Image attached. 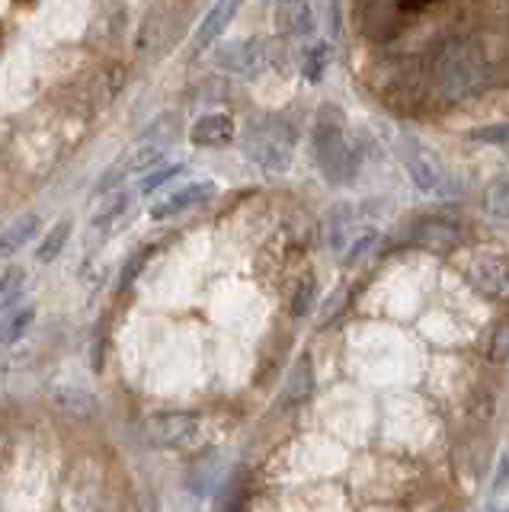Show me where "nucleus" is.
<instances>
[{
    "label": "nucleus",
    "instance_id": "9b49d317",
    "mask_svg": "<svg viewBox=\"0 0 509 512\" xmlns=\"http://www.w3.org/2000/svg\"><path fill=\"white\" fill-rule=\"evenodd\" d=\"M244 0H215L209 7V13L202 16V23L196 26L193 32V52H205V48H212L221 36L228 32V26L234 23V16L241 13Z\"/></svg>",
    "mask_w": 509,
    "mask_h": 512
},
{
    "label": "nucleus",
    "instance_id": "aec40b11",
    "mask_svg": "<svg viewBox=\"0 0 509 512\" xmlns=\"http://www.w3.org/2000/svg\"><path fill=\"white\" fill-rule=\"evenodd\" d=\"M68 237H71V221L68 218L55 221L52 228H49V234L42 237V244L36 250V260L39 263H55L58 256H61V250L68 247Z\"/></svg>",
    "mask_w": 509,
    "mask_h": 512
},
{
    "label": "nucleus",
    "instance_id": "7c9ffc66",
    "mask_svg": "<svg viewBox=\"0 0 509 512\" xmlns=\"http://www.w3.org/2000/svg\"><path fill=\"white\" fill-rule=\"evenodd\" d=\"M145 260H148V247H145V250H141V253L135 256V260H132L129 266H125V269H122V288H125V285H129L132 279H135V272H138L141 266H145Z\"/></svg>",
    "mask_w": 509,
    "mask_h": 512
},
{
    "label": "nucleus",
    "instance_id": "412c9836",
    "mask_svg": "<svg viewBox=\"0 0 509 512\" xmlns=\"http://www.w3.org/2000/svg\"><path fill=\"white\" fill-rule=\"evenodd\" d=\"M484 208H487L490 218L509 221V173L497 176V180L487 186V192H484Z\"/></svg>",
    "mask_w": 509,
    "mask_h": 512
},
{
    "label": "nucleus",
    "instance_id": "2eb2a0df",
    "mask_svg": "<svg viewBox=\"0 0 509 512\" xmlns=\"http://www.w3.org/2000/svg\"><path fill=\"white\" fill-rule=\"evenodd\" d=\"M49 400H52L55 413L68 416V420H87V416L97 413V400H93V394H87L84 388H55Z\"/></svg>",
    "mask_w": 509,
    "mask_h": 512
},
{
    "label": "nucleus",
    "instance_id": "7ed1b4c3",
    "mask_svg": "<svg viewBox=\"0 0 509 512\" xmlns=\"http://www.w3.org/2000/svg\"><path fill=\"white\" fill-rule=\"evenodd\" d=\"M241 151L253 167L266 173H285L295 157V132L285 119H253L241 132Z\"/></svg>",
    "mask_w": 509,
    "mask_h": 512
},
{
    "label": "nucleus",
    "instance_id": "bb28decb",
    "mask_svg": "<svg viewBox=\"0 0 509 512\" xmlns=\"http://www.w3.org/2000/svg\"><path fill=\"white\" fill-rule=\"evenodd\" d=\"M487 362H493V365H506L509 362V317H503L500 324L493 327V333H490Z\"/></svg>",
    "mask_w": 509,
    "mask_h": 512
},
{
    "label": "nucleus",
    "instance_id": "9d476101",
    "mask_svg": "<svg viewBox=\"0 0 509 512\" xmlns=\"http://www.w3.org/2000/svg\"><path fill=\"white\" fill-rule=\"evenodd\" d=\"M189 144L193 148H205V151H218V148H228L237 138V122L228 116V112H205L199 116L186 132Z\"/></svg>",
    "mask_w": 509,
    "mask_h": 512
},
{
    "label": "nucleus",
    "instance_id": "a878e982",
    "mask_svg": "<svg viewBox=\"0 0 509 512\" xmlns=\"http://www.w3.org/2000/svg\"><path fill=\"white\" fill-rule=\"evenodd\" d=\"M471 141L477 144H490V148H506L509 144V119L506 122H487V125H477L468 132Z\"/></svg>",
    "mask_w": 509,
    "mask_h": 512
},
{
    "label": "nucleus",
    "instance_id": "c85d7f7f",
    "mask_svg": "<svg viewBox=\"0 0 509 512\" xmlns=\"http://www.w3.org/2000/svg\"><path fill=\"white\" fill-rule=\"evenodd\" d=\"M324 7V23L330 36H340V26H343V13H340V0H321Z\"/></svg>",
    "mask_w": 509,
    "mask_h": 512
},
{
    "label": "nucleus",
    "instance_id": "a211bd4d",
    "mask_svg": "<svg viewBox=\"0 0 509 512\" xmlns=\"http://www.w3.org/2000/svg\"><path fill=\"white\" fill-rule=\"evenodd\" d=\"M164 157H167V148L164 144H148V141H138V148L129 151V157H122L119 164L125 170V176H132V173H151L154 167H161L164 164Z\"/></svg>",
    "mask_w": 509,
    "mask_h": 512
},
{
    "label": "nucleus",
    "instance_id": "ddd939ff",
    "mask_svg": "<svg viewBox=\"0 0 509 512\" xmlns=\"http://www.w3.org/2000/svg\"><path fill=\"white\" fill-rule=\"evenodd\" d=\"M132 205H135V196H132V189H113L106 196V202L100 205V212L93 215L90 221V234H116L122 224H125V215L132 212Z\"/></svg>",
    "mask_w": 509,
    "mask_h": 512
},
{
    "label": "nucleus",
    "instance_id": "f3484780",
    "mask_svg": "<svg viewBox=\"0 0 509 512\" xmlns=\"http://www.w3.org/2000/svg\"><path fill=\"white\" fill-rule=\"evenodd\" d=\"M42 228V218L39 215H23L13 224H7L4 231H0V256H13L17 250H23L29 240H33Z\"/></svg>",
    "mask_w": 509,
    "mask_h": 512
},
{
    "label": "nucleus",
    "instance_id": "b1692460",
    "mask_svg": "<svg viewBox=\"0 0 509 512\" xmlns=\"http://www.w3.org/2000/svg\"><path fill=\"white\" fill-rule=\"evenodd\" d=\"M26 288V269L23 266H7L0 272V311H7L13 301L23 295Z\"/></svg>",
    "mask_w": 509,
    "mask_h": 512
},
{
    "label": "nucleus",
    "instance_id": "4468645a",
    "mask_svg": "<svg viewBox=\"0 0 509 512\" xmlns=\"http://www.w3.org/2000/svg\"><path fill=\"white\" fill-rule=\"evenodd\" d=\"M413 240H417V244L429 253H449L461 240V231L452 221L429 218V221H420V228L413 231Z\"/></svg>",
    "mask_w": 509,
    "mask_h": 512
},
{
    "label": "nucleus",
    "instance_id": "39448f33",
    "mask_svg": "<svg viewBox=\"0 0 509 512\" xmlns=\"http://www.w3.org/2000/svg\"><path fill=\"white\" fill-rule=\"evenodd\" d=\"M212 61L221 74H228L234 80H257L269 68V48L257 36H244L221 45Z\"/></svg>",
    "mask_w": 509,
    "mask_h": 512
},
{
    "label": "nucleus",
    "instance_id": "6ab92c4d",
    "mask_svg": "<svg viewBox=\"0 0 509 512\" xmlns=\"http://www.w3.org/2000/svg\"><path fill=\"white\" fill-rule=\"evenodd\" d=\"M314 391V362L308 356H301L295 365H292V372H289V381H285V394L282 400L285 404H301L305 397H311Z\"/></svg>",
    "mask_w": 509,
    "mask_h": 512
},
{
    "label": "nucleus",
    "instance_id": "4be33fe9",
    "mask_svg": "<svg viewBox=\"0 0 509 512\" xmlns=\"http://www.w3.org/2000/svg\"><path fill=\"white\" fill-rule=\"evenodd\" d=\"M180 135V125H177V116L173 112H161L145 132L138 135V141H148V144H164V148H170L173 141H177Z\"/></svg>",
    "mask_w": 509,
    "mask_h": 512
},
{
    "label": "nucleus",
    "instance_id": "f03ea898",
    "mask_svg": "<svg viewBox=\"0 0 509 512\" xmlns=\"http://www.w3.org/2000/svg\"><path fill=\"white\" fill-rule=\"evenodd\" d=\"M433 84L445 103H461L487 84V61L468 39H449L436 55Z\"/></svg>",
    "mask_w": 509,
    "mask_h": 512
},
{
    "label": "nucleus",
    "instance_id": "423d86ee",
    "mask_svg": "<svg viewBox=\"0 0 509 512\" xmlns=\"http://www.w3.org/2000/svg\"><path fill=\"white\" fill-rule=\"evenodd\" d=\"M465 279L481 298L506 301L509 298V256L506 253H477L468 263Z\"/></svg>",
    "mask_w": 509,
    "mask_h": 512
},
{
    "label": "nucleus",
    "instance_id": "393cba45",
    "mask_svg": "<svg viewBox=\"0 0 509 512\" xmlns=\"http://www.w3.org/2000/svg\"><path fill=\"white\" fill-rule=\"evenodd\" d=\"M186 173V164H161V167H154L151 173L141 176V183L138 189L145 192V196H151V192H157L161 186H167L170 180H177V176Z\"/></svg>",
    "mask_w": 509,
    "mask_h": 512
},
{
    "label": "nucleus",
    "instance_id": "dca6fc26",
    "mask_svg": "<svg viewBox=\"0 0 509 512\" xmlns=\"http://www.w3.org/2000/svg\"><path fill=\"white\" fill-rule=\"evenodd\" d=\"M333 42L330 39H314L305 55H301V77L308 80V84H321V80L327 77L330 64H333Z\"/></svg>",
    "mask_w": 509,
    "mask_h": 512
},
{
    "label": "nucleus",
    "instance_id": "5701e85b",
    "mask_svg": "<svg viewBox=\"0 0 509 512\" xmlns=\"http://www.w3.org/2000/svg\"><path fill=\"white\" fill-rule=\"evenodd\" d=\"M33 320H36V308H20V311H13L10 317H4V320H0V343L13 346L29 327H33Z\"/></svg>",
    "mask_w": 509,
    "mask_h": 512
},
{
    "label": "nucleus",
    "instance_id": "f8f14e48",
    "mask_svg": "<svg viewBox=\"0 0 509 512\" xmlns=\"http://www.w3.org/2000/svg\"><path fill=\"white\" fill-rule=\"evenodd\" d=\"M276 32L285 39H311L317 29V10L311 0H276Z\"/></svg>",
    "mask_w": 509,
    "mask_h": 512
},
{
    "label": "nucleus",
    "instance_id": "2f4dec72",
    "mask_svg": "<svg viewBox=\"0 0 509 512\" xmlns=\"http://www.w3.org/2000/svg\"><path fill=\"white\" fill-rule=\"evenodd\" d=\"M490 512H509V509H490Z\"/></svg>",
    "mask_w": 509,
    "mask_h": 512
},
{
    "label": "nucleus",
    "instance_id": "6e6552de",
    "mask_svg": "<svg viewBox=\"0 0 509 512\" xmlns=\"http://www.w3.org/2000/svg\"><path fill=\"white\" fill-rule=\"evenodd\" d=\"M365 224H372L369 218H365L362 205L356 202H337L330 205V212L324 218V240L333 256H343L346 247L353 244V237L365 228Z\"/></svg>",
    "mask_w": 509,
    "mask_h": 512
},
{
    "label": "nucleus",
    "instance_id": "20e7f679",
    "mask_svg": "<svg viewBox=\"0 0 509 512\" xmlns=\"http://www.w3.org/2000/svg\"><path fill=\"white\" fill-rule=\"evenodd\" d=\"M397 160H401L407 180L417 186L423 196L449 199L455 192L452 173L445 167V160L429 148L420 135H410V132L397 135Z\"/></svg>",
    "mask_w": 509,
    "mask_h": 512
},
{
    "label": "nucleus",
    "instance_id": "c756f323",
    "mask_svg": "<svg viewBox=\"0 0 509 512\" xmlns=\"http://www.w3.org/2000/svg\"><path fill=\"white\" fill-rule=\"evenodd\" d=\"M506 484H509V452H503L500 455V464H497V477H493V490H506Z\"/></svg>",
    "mask_w": 509,
    "mask_h": 512
},
{
    "label": "nucleus",
    "instance_id": "f257e3e1",
    "mask_svg": "<svg viewBox=\"0 0 509 512\" xmlns=\"http://www.w3.org/2000/svg\"><path fill=\"white\" fill-rule=\"evenodd\" d=\"M311 154L330 186H353L362 170V151L346 132V116L337 106H321L311 128Z\"/></svg>",
    "mask_w": 509,
    "mask_h": 512
},
{
    "label": "nucleus",
    "instance_id": "0eeeda50",
    "mask_svg": "<svg viewBox=\"0 0 509 512\" xmlns=\"http://www.w3.org/2000/svg\"><path fill=\"white\" fill-rule=\"evenodd\" d=\"M199 436L196 413H154L145 420V439L161 448H186Z\"/></svg>",
    "mask_w": 509,
    "mask_h": 512
},
{
    "label": "nucleus",
    "instance_id": "1a4fd4ad",
    "mask_svg": "<svg viewBox=\"0 0 509 512\" xmlns=\"http://www.w3.org/2000/svg\"><path fill=\"white\" fill-rule=\"evenodd\" d=\"M215 196H218V183L196 180V183H186L180 189L167 192V196H161V199H154L151 208H148V215L154 221H167V218H177V215L189 212V208H196V205H205Z\"/></svg>",
    "mask_w": 509,
    "mask_h": 512
},
{
    "label": "nucleus",
    "instance_id": "cd10ccee",
    "mask_svg": "<svg viewBox=\"0 0 509 512\" xmlns=\"http://www.w3.org/2000/svg\"><path fill=\"white\" fill-rule=\"evenodd\" d=\"M314 298H317V279L305 276V279L298 282L295 292H292V304H289L292 317H308L311 308H314Z\"/></svg>",
    "mask_w": 509,
    "mask_h": 512
}]
</instances>
